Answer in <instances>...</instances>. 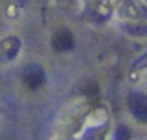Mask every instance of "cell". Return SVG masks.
Masks as SVG:
<instances>
[{
  "mask_svg": "<svg viewBox=\"0 0 147 140\" xmlns=\"http://www.w3.org/2000/svg\"><path fill=\"white\" fill-rule=\"evenodd\" d=\"M47 80V75H45V69L37 64H28L24 69H22V84L30 90H39L41 86Z\"/></svg>",
  "mask_w": 147,
  "mask_h": 140,
  "instance_id": "cell-2",
  "label": "cell"
},
{
  "mask_svg": "<svg viewBox=\"0 0 147 140\" xmlns=\"http://www.w3.org/2000/svg\"><path fill=\"white\" fill-rule=\"evenodd\" d=\"M75 47V36L69 30H60V32L54 34L52 37V49L58 52H67Z\"/></svg>",
  "mask_w": 147,
  "mask_h": 140,
  "instance_id": "cell-4",
  "label": "cell"
},
{
  "mask_svg": "<svg viewBox=\"0 0 147 140\" xmlns=\"http://www.w3.org/2000/svg\"><path fill=\"white\" fill-rule=\"evenodd\" d=\"M145 67H147V52L142 54V56L132 64V69H145Z\"/></svg>",
  "mask_w": 147,
  "mask_h": 140,
  "instance_id": "cell-5",
  "label": "cell"
},
{
  "mask_svg": "<svg viewBox=\"0 0 147 140\" xmlns=\"http://www.w3.org/2000/svg\"><path fill=\"white\" fill-rule=\"evenodd\" d=\"M127 107L134 120L140 123H147V95L142 92H132L127 97Z\"/></svg>",
  "mask_w": 147,
  "mask_h": 140,
  "instance_id": "cell-1",
  "label": "cell"
},
{
  "mask_svg": "<svg viewBox=\"0 0 147 140\" xmlns=\"http://www.w3.org/2000/svg\"><path fill=\"white\" fill-rule=\"evenodd\" d=\"M21 50V39L17 36H7L0 39V60H13Z\"/></svg>",
  "mask_w": 147,
  "mask_h": 140,
  "instance_id": "cell-3",
  "label": "cell"
}]
</instances>
